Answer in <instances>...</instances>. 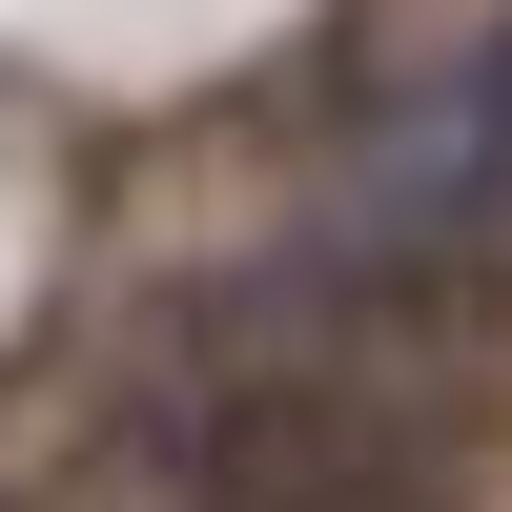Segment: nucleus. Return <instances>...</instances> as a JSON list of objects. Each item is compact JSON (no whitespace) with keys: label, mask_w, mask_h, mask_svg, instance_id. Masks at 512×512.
<instances>
[{"label":"nucleus","mask_w":512,"mask_h":512,"mask_svg":"<svg viewBox=\"0 0 512 512\" xmlns=\"http://www.w3.org/2000/svg\"><path fill=\"white\" fill-rule=\"evenodd\" d=\"M164 492L185 512H431V451L328 349V308H205L185 390H164Z\"/></svg>","instance_id":"obj_1"}]
</instances>
